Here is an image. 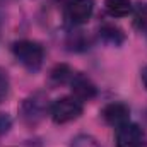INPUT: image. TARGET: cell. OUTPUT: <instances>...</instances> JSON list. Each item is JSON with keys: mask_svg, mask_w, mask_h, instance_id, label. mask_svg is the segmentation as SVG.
Segmentation results:
<instances>
[{"mask_svg": "<svg viewBox=\"0 0 147 147\" xmlns=\"http://www.w3.org/2000/svg\"><path fill=\"white\" fill-rule=\"evenodd\" d=\"M12 53H14L16 60L29 72H38L43 65V60H45L43 46L36 41H31V39L16 41L12 45Z\"/></svg>", "mask_w": 147, "mask_h": 147, "instance_id": "6da1fadb", "label": "cell"}, {"mask_svg": "<svg viewBox=\"0 0 147 147\" xmlns=\"http://www.w3.org/2000/svg\"><path fill=\"white\" fill-rule=\"evenodd\" d=\"M50 110V103H48V96L45 92H34L31 96H28L21 106H19V115L21 120L28 125V127H36L38 123L43 121V118L46 116V113Z\"/></svg>", "mask_w": 147, "mask_h": 147, "instance_id": "7a4b0ae2", "label": "cell"}, {"mask_svg": "<svg viewBox=\"0 0 147 147\" xmlns=\"http://www.w3.org/2000/svg\"><path fill=\"white\" fill-rule=\"evenodd\" d=\"M84 111V106H82V101H79L77 98L74 96H65V98H60L57 99L51 108H50V113H51V118L55 123H69L75 118H79Z\"/></svg>", "mask_w": 147, "mask_h": 147, "instance_id": "3957f363", "label": "cell"}, {"mask_svg": "<svg viewBox=\"0 0 147 147\" xmlns=\"http://www.w3.org/2000/svg\"><path fill=\"white\" fill-rule=\"evenodd\" d=\"M94 12V0H67L65 3V19L74 24H86Z\"/></svg>", "mask_w": 147, "mask_h": 147, "instance_id": "277c9868", "label": "cell"}, {"mask_svg": "<svg viewBox=\"0 0 147 147\" xmlns=\"http://www.w3.org/2000/svg\"><path fill=\"white\" fill-rule=\"evenodd\" d=\"M115 142H116V147H142L144 132L139 125L128 121L116 128Z\"/></svg>", "mask_w": 147, "mask_h": 147, "instance_id": "5b68a950", "label": "cell"}, {"mask_svg": "<svg viewBox=\"0 0 147 147\" xmlns=\"http://www.w3.org/2000/svg\"><path fill=\"white\" fill-rule=\"evenodd\" d=\"M70 87H72L74 98H77L79 101H91L98 94L94 82L84 74H74V77L70 79Z\"/></svg>", "mask_w": 147, "mask_h": 147, "instance_id": "8992f818", "label": "cell"}, {"mask_svg": "<svg viewBox=\"0 0 147 147\" xmlns=\"http://www.w3.org/2000/svg\"><path fill=\"white\" fill-rule=\"evenodd\" d=\"M101 116L108 125L118 128V127L130 121V108L123 103H110L103 108Z\"/></svg>", "mask_w": 147, "mask_h": 147, "instance_id": "52a82bcc", "label": "cell"}, {"mask_svg": "<svg viewBox=\"0 0 147 147\" xmlns=\"http://www.w3.org/2000/svg\"><path fill=\"white\" fill-rule=\"evenodd\" d=\"M99 38L106 43V45H111V46H120L123 41H125V34L123 31L115 26V24H105L101 26L99 29Z\"/></svg>", "mask_w": 147, "mask_h": 147, "instance_id": "ba28073f", "label": "cell"}, {"mask_svg": "<svg viewBox=\"0 0 147 147\" xmlns=\"http://www.w3.org/2000/svg\"><path fill=\"white\" fill-rule=\"evenodd\" d=\"M105 7L113 17H125L132 12V0H105Z\"/></svg>", "mask_w": 147, "mask_h": 147, "instance_id": "9c48e42d", "label": "cell"}, {"mask_svg": "<svg viewBox=\"0 0 147 147\" xmlns=\"http://www.w3.org/2000/svg\"><path fill=\"white\" fill-rule=\"evenodd\" d=\"M72 77H74V72L70 70V67L65 65V63H60V65L51 69V72H50V84L51 86H63Z\"/></svg>", "mask_w": 147, "mask_h": 147, "instance_id": "30bf717a", "label": "cell"}, {"mask_svg": "<svg viewBox=\"0 0 147 147\" xmlns=\"http://www.w3.org/2000/svg\"><path fill=\"white\" fill-rule=\"evenodd\" d=\"M134 26L147 36V2H139L134 9Z\"/></svg>", "mask_w": 147, "mask_h": 147, "instance_id": "8fae6325", "label": "cell"}, {"mask_svg": "<svg viewBox=\"0 0 147 147\" xmlns=\"http://www.w3.org/2000/svg\"><path fill=\"white\" fill-rule=\"evenodd\" d=\"M70 147H101V146H99V142H98L94 137L82 134V135H77V137L74 139Z\"/></svg>", "mask_w": 147, "mask_h": 147, "instance_id": "7c38bea8", "label": "cell"}, {"mask_svg": "<svg viewBox=\"0 0 147 147\" xmlns=\"http://www.w3.org/2000/svg\"><path fill=\"white\" fill-rule=\"evenodd\" d=\"M9 87H10V80H9V74L3 69H0V103L7 98L9 94Z\"/></svg>", "mask_w": 147, "mask_h": 147, "instance_id": "4fadbf2b", "label": "cell"}, {"mask_svg": "<svg viewBox=\"0 0 147 147\" xmlns=\"http://www.w3.org/2000/svg\"><path fill=\"white\" fill-rule=\"evenodd\" d=\"M12 127V118L7 113H0V135H5Z\"/></svg>", "mask_w": 147, "mask_h": 147, "instance_id": "5bb4252c", "label": "cell"}, {"mask_svg": "<svg viewBox=\"0 0 147 147\" xmlns=\"http://www.w3.org/2000/svg\"><path fill=\"white\" fill-rule=\"evenodd\" d=\"M142 82H144V86H146V89H147V67L142 70Z\"/></svg>", "mask_w": 147, "mask_h": 147, "instance_id": "9a60e30c", "label": "cell"}, {"mask_svg": "<svg viewBox=\"0 0 147 147\" xmlns=\"http://www.w3.org/2000/svg\"><path fill=\"white\" fill-rule=\"evenodd\" d=\"M146 121H147V111H146Z\"/></svg>", "mask_w": 147, "mask_h": 147, "instance_id": "2e32d148", "label": "cell"}]
</instances>
